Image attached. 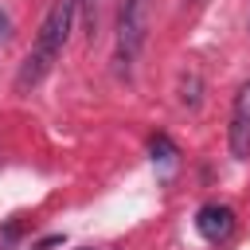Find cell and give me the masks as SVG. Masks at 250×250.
<instances>
[{"mask_svg":"<svg viewBox=\"0 0 250 250\" xmlns=\"http://www.w3.org/2000/svg\"><path fill=\"white\" fill-rule=\"evenodd\" d=\"M148 152H152V160H172V156H176V148H172L168 137H152V141H148Z\"/></svg>","mask_w":250,"mask_h":250,"instance_id":"8992f818","label":"cell"},{"mask_svg":"<svg viewBox=\"0 0 250 250\" xmlns=\"http://www.w3.org/2000/svg\"><path fill=\"white\" fill-rule=\"evenodd\" d=\"M195 230L207 238V242H219L234 230V211L227 203H203L199 215H195Z\"/></svg>","mask_w":250,"mask_h":250,"instance_id":"277c9868","label":"cell"},{"mask_svg":"<svg viewBox=\"0 0 250 250\" xmlns=\"http://www.w3.org/2000/svg\"><path fill=\"white\" fill-rule=\"evenodd\" d=\"M62 242V234H51V238H43V242H35V250H51V246H59Z\"/></svg>","mask_w":250,"mask_h":250,"instance_id":"52a82bcc","label":"cell"},{"mask_svg":"<svg viewBox=\"0 0 250 250\" xmlns=\"http://www.w3.org/2000/svg\"><path fill=\"white\" fill-rule=\"evenodd\" d=\"M246 23H250V20H246Z\"/></svg>","mask_w":250,"mask_h":250,"instance_id":"9c48e42d","label":"cell"},{"mask_svg":"<svg viewBox=\"0 0 250 250\" xmlns=\"http://www.w3.org/2000/svg\"><path fill=\"white\" fill-rule=\"evenodd\" d=\"M180 90H184V94H180V102H184V105H199V74H188Z\"/></svg>","mask_w":250,"mask_h":250,"instance_id":"5b68a950","label":"cell"},{"mask_svg":"<svg viewBox=\"0 0 250 250\" xmlns=\"http://www.w3.org/2000/svg\"><path fill=\"white\" fill-rule=\"evenodd\" d=\"M70 23H74V0H55L39 23V35H35V47L27 51L20 74H16V86L27 90V86H39L47 78V70L55 66V59L62 55L66 47V35H70Z\"/></svg>","mask_w":250,"mask_h":250,"instance_id":"6da1fadb","label":"cell"},{"mask_svg":"<svg viewBox=\"0 0 250 250\" xmlns=\"http://www.w3.org/2000/svg\"><path fill=\"white\" fill-rule=\"evenodd\" d=\"M227 137H230V156L246 160V156H250V78H246V82L238 86V94H234Z\"/></svg>","mask_w":250,"mask_h":250,"instance_id":"3957f363","label":"cell"},{"mask_svg":"<svg viewBox=\"0 0 250 250\" xmlns=\"http://www.w3.org/2000/svg\"><path fill=\"white\" fill-rule=\"evenodd\" d=\"M82 250H90V246H82Z\"/></svg>","mask_w":250,"mask_h":250,"instance_id":"ba28073f","label":"cell"},{"mask_svg":"<svg viewBox=\"0 0 250 250\" xmlns=\"http://www.w3.org/2000/svg\"><path fill=\"white\" fill-rule=\"evenodd\" d=\"M152 0H117V62H133L148 35Z\"/></svg>","mask_w":250,"mask_h":250,"instance_id":"7a4b0ae2","label":"cell"}]
</instances>
